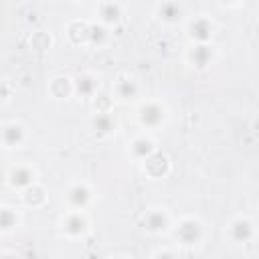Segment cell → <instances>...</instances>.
<instances>
[{
    "label": "cell",
    "instance_id": "cell-1",
    "mask_svg": "<svg viewBox=\"0 0 259 259\" xmlns=\"http://www.w3.org/2000/svg\"><path fill=\"white\" fill-rule=\"evenodd\" d=\"M178 237L182 243L190 245V243H196L200 239V225L196 221H184L180 227H178Z\"/></svg>",
    "mask_w": 259,
    "mask_h": 259
},
{
    "label": "cell",
    "instance_id": "cell-2",
    "mask_svg": "<svg viewBox=\"0 0 259 259\" xmlns=\"http://www.w3.org/2000/svg\"><path fill=\"white\" fill-rule=\"evenodd\" d=\"M140 117H142V121H144L146 125H158V123L162 121V117H164V111H162L160 105H156V103H148V105L142 107Z\"/></svg>",
    "mask_w": 259,
    "mask_h": 259
},
{
    "label": "cell",
    "instance_id": "cell-3",
    "mask_svg": "<svg viewBox=\"0 0 259 259\" xmlns=\"http://www.w3.org/2000/svg\"><path fill=\"white\" fill-rule=\"evenodd\" d=\"M231 235H233L235 241H247V239H251V235H253V227H251L249 221L239 219V221L233 223V227H231Z\"/></svg>",
    "mask_w": 259,
    "mask_h": 259
},
{
    "label": "cell",
    "instance_id": "cell-4",
    "mask_svg": "<svg viewBox=\"0 0 259 259\" xmlns=\"http://www.w3.org/2000/svg\"><path fill=\"white\" fill-rule=\"evenodd\" d=\"M210 30H212V26H210V22H208L206 18H196V20L190 24V34H192L196 40H206V38L210 36Z\"/></svg>",
    "mask_w": 259,
    "mask_h": 259
},
{
    "label": "cell",
    "instance_id": "cell-5",
    "mask_svg": "<svg viewBox=\"0 0 259 259\" xmlns=\"http://www.w3.org/2000/svg\"><path fill=\"white\" fill-rule=\"evenodd\" d=\"M210 57H212V53H210V49H208L206 45H198V47H194V49H192V53H190L192 63H194L196 67H200V69L208 65Z\"/></svg>",
    "mask_w": 259,
    "mask_h": 259
},
{
    "label": "cell",
    "instance_id": "cell-6",
    "mask_svg": "<svg viewBox=\"0 0 259 259\" xmlns=\"http://www.w3.org/2000/svg\"><path fill=\"white\" fill-rule=\"evenodd\" d=\"M22 127L20 125H6L4 130H2V140H4V144H8V146H18L20 142H22Z\"/></svg>",
    "mask_w": 259,
    "mask_h": 259
},
{
    "label": "cell",
    "instance_id": "cell-7",
    "mask_svg": "<svg viewBox=\"0 0 259 259\" xmlns=\"http://www.w3.org/2000/svg\"><path fill=\"white\" fill-rule=\"evenodd\" d=\"M87 200H89V190H87L85 186L77 184V186L71 188V192H69V202H71L73 206H83Z\"/></svg>",
    "mask_w": 259,
    "mask_h": 259
},
{
    "label": "cell",
    "instance_id": "cell-8",
    "mask_svg": "<svg viewBox=\"0 0 259 259\" xmlns=\"http://www.w3.org/2000/svg\"><path fill=\"white\" fill-rule=\"evenodd\" d=\"M65 229L71 233V235H81L85 231V219L81 214H71L65 223Z\"/></svg>",
    "mask_w": 259,
    "mask_h": 259
},
{
    "label": "cell",
    "instance_id": "cell-9",
    "mask_svg": "<svg viewBox=\"0 0 259 259\" xmlns=\"http://www.w3.org/2000/svg\"><path fill=\"white\" fill-rule=\"evenodd\" d=\"M32 182V172L28 168H16L12 170V184L16 186H28Z\"/></svg>",
    "mask_w": 259,
    "mask_h": 259
},
{
    "label": "cell",
    "instance_id": "cell-10",
    "mask_svg": "<svg viewBox=\"0 0 259 259\" xmlns=\"http://www.w3.org/2000/svg\"><path fill=\"white\" fill-rule=\"evenodd\" d=\"M146 227H148L150 231H162V229L166 227V217H164L162 212L154 210V212H150V214L146 217Z\"/></svg>",
    "mask_w": 259,
    "mask_h": 259
},
{
    "label": "cell",
    "instance_id": "cell-11",
    "mask_svg": "<svg viewBox=\"0 0 259 259\" xmlns=\"http://www.w3.org/2000/svg\"><path fill=\"white\" fill-rule=\"evenodd\" d=\"M152 150H154V148H152V142H150V140H144V138H142V140H136V142H134V154H136L138 158H148V156L152 154Z\"/></svg>",
    "mask_w": 259,
    "mask_h": 259
},
{
    "label": "cell",
    "instance_id": "cell-12",
    "mask_svg": "<svg viewBox=\"0 0 259 259\" xmlns=\"http://www.w3.org/2000/svg\"><path fill=\"white\" fill-rule=\"evenodd\" d=\"M77 89H79V93H83V95H91L93 93V89H95V79L93 77H79L77 79Z\"/></svg>",
    "mask_w": 259,
    "mask_h": 259
},
{
    "label": "cell",
    "instance_id": "cell-13",
    "mask_svg": "<svg viewBox=\"0 0 259 259\" xmlns=\"http://www.w3.org/2000/svg\"><path fill=\"white\" fill-rule=\"evenodd\" d=\"M160 14L166 18V20H174L178 14H180V6L174 4V2H166L160 6Z\"/></svg>",
    "mask_w": 259,
    "mask_h": 259
},
{
    "label": "cell",
    "instance_id": "cell-14",
    "mask_svg": "<svg viewBox=\"0 0 259 259\" xmlns=\"http://www.w3.org/2000/svg\"><path fill=\"white\" fill-rule=\"evenodd\" d=\"M93 125H95V130H97L99 134H107V132L113 127V121H111L109 115H97L95 121H93Z\"/></svg>",
    "mask_w": 259,
    "mask_h": 259
},
{
    "label": "cell",
    "instance_id": "cell-15",
    "mask_svg": "<svg viewBox=\"0 0 259 259\" xmlns=\"http://www.w3.org/2000/svg\"><path fill=\"white\" fill-rule=\"evenodd\" d=\"M14 223H16L14 212L8 208H2L0 210V229H10V227H14Z\"/></svg>",
    "mask_w": 259,
    "mask_h": 259
},
{
    "label": "cell",
    "instance_id": "cell-16",
    "mask_svg": "<svg viewBox=\"0 0 259 259\" xmlns=\"http://www.w3.org/2000/svg\"><path fill=\"white\" fill-rule=\"evenodd\" d=\"M101 14L105 20H115L119 14V6L117 4H103L101 6Z\"/></svg>",
    "mask_w": 259,
    "mask_h": 259
},
{
    "label": "cell",
    "instance_id": "cell-17",
    "mask_svg": "<svg viewBox=\"0 0 259 259\" xmlns=\"http://www.w3.org/2000/svg\"><path fill=\"white\" fill-rule=\"evenodd\" d=\"M136 93V85L132 81H121L119 83V95L121 97H132Z\"/></svg>",
    "mask_w": 259,
    "mask_h": 259
},
{
    "label": "cell",
    "instance_id": "cell-18",
    "mask_svg": "<svg viewBox=\"0 0 259 259\" xmlns=\"http://www.w3.org/2000/svg\"><path fill=\"white\" fill-rule=\"evenodd\" d=\"M89 36H91L93 42H101V40L105 38V30H103L101 26H93L91 32H89Z\"/></svg>",
    "mask_w": 259,
    "mask_h": 259
},
{
    "label": "cell",
    "instance_id": "cell-19",
    "mask_svg": "<svg viewBox=\"0 0 259 259\" xmlns=\"http://www.w3.org/2000/svg\"><path fill=\"white\" fill-rule=\"evenodd\" d=\"M156 259H174V257H172L170 253H160V255H158Z\"/></svg>",
    "mask_w": 259,
    "mask_h": 259
},
{
    "label": "cell",
    "instance_id": "cell-20",
    "mask_svg": "<svg viewBox=\"0 0 259 259\" xmlns=\"http://www.w3.org/2000/svg\"><path fill=\"white\" fill-rule=\"evenodd\" d=\"M4 95H6V87H4V85H2V83H0V99H2V97H4Z\"/></svg>",
    "mask_w": 259,
    "mask_h": 259
},
{
    "label": "cell",
    "instance_id": "cell-21",
    "mask_svg": "<svg viewBox=\"0 0 259 259\" xmlns=\"http://www.w3.org/2000/svg\"><path fill=\"white\" fill-rule=\"evenodd\" d=\"M0 259H14V257H10V255H4V257H0Z\"/></svg>",
    "mask_w": 259,
    "mask_h": 259
}]
</instances>
